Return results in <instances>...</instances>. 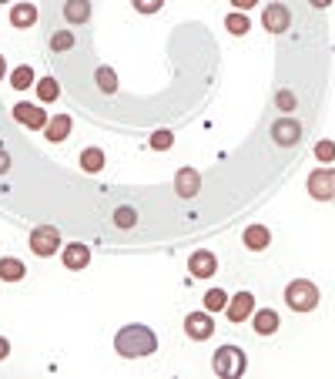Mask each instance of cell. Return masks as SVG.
<instances>
[{"label":"cell","mask_w":335,"mask_h":379,"mask_svg":"<svg viewBox=\"0 0 335 379\" xmlns=\"http://www.w3.org/2000/svg\"><path fill=\"white\" fill-rule=\"evenodd\" d=\"M114 352L121 359H144V356H154L158 352V335L141 326V322H131V326H121L118 335H114Z\"/></svg>","instance_id":"cell-1"},{"label":"cell","mask_w":335,"mask_h":379,"mask_svg":"<svg viewBox=\"0 0 335 379\" xmlns=\"http://www.w3.org/2000/svg\"><path fill=\"white\" fill-rule=\"evenodd\" d=\"M285 302L292 312H312L319 305V286L308 279H292L285 286Z\"/></svg>","instance_id":"cell-2"},{"label":"cell","mask_w":335,"mask_h":379,"mask_svg":"<svg viewBox=\"0 0 335 379\" xmlns=\"http://www.w3.org/2000/svg\"><path fill=\"white\" fill-rule=\"evenodd\" d=\"M212 369L218 373V376H225V379H238V376H245L248 359H245V352L238 346H221V349H214Z\"/></svg>","instance_id":"cell-3"},{"label":"cell","mask_w":335,"mask_h":379,"mask_svg":"<svg viewBox=\"0 0 335 379\" xmlns=\"http://www.w3.org/2000/svg\"><path fill=\"white\" fill-rule=\"evenodd\" d=\"M305 188H308V195L315 198V201H332L335 198V168H315L312 175H308V182H305Z\"/></svg>","instance_id":"cell-4"},{"label":"cell","mask_w":335,"mask_h":379,"mask_svg":"<svg viewBox=\"0 0 335 379\" xmlns=\"http://www.w3.org/2000/svg\"><path fill=\"white\" fill-rule=\"evenodd\" d=\"M61 248V232L54 225H37L31 232V252L41 258H50L54 252Z\"/></svg>","instance_id":"cell-5"},{"label":"cell","mask_w":335,"mask_h":379,"mask_svg":"<svg viewBox=\"0 0 335 379\" xmlns=\"http://www.w3.org/2000/svg\"><path fill=\"white\" fill-rule=\"evenodd\" d=\"M14 121L31 128V131H44L50 118H47L44 107H37L34 101H20V105H14Z\"/></svg>","instance_id":"cell-6"},{"label":"cell","mask_w":335,"mask_h":379,"mask_svg":"<svg viewBox=\"0 0 335 379\" xmlns=\"http://www.w3.org/2000/svg\"><path fill=\"white\" fill-rule=\"evenodd\" d=\"M184 335L188 339H195V343H208L214 335V322L208 316V309L205 312H188L184 316Z\"/></svg>","instance_id":"cell-7"},{"label":"cell","mask_w":335,"mask_h":379,"mask_svg":"<svg viewBox=\"0 0 335 379\" xmlns=\"http://www.w3.org/2000/svg\"><path fill=\"white\" fill-rule=\"evenodd\" d=\"M292 24V11L285 4H268L265 11H261V27L268 34H285Z\"/></svg>","instance_id":"cell-8"},{"label":"cell","mask_w":335,"mask_h":379,"mask_svg":"<svg viewBox=\"0 0 335 379\" xmlns=\"http://www.w3.org/2000/svg\"><path fill=\"white\" fill-rule=\"evenodd\" d=\"M272 138L278 148H292V145H299L302 141V124L295 121V118H278L272 124Z\"/></svg>","instance_id":"cell-9"},{"label":"cell","mask_w":335,"mask_h":379,"mask_svg":"<svg viewBox=\"0 0 335 379\" xmlns=\"http://www.w3.org/2000/svg\"><path fill=\"white\" fill-rule=\"evenodd\" d=\"M175 192L178 198H195L201 192V175L191 165H182L175 171Z\"/></svg>","instance_id":"cell-10"},{"label":"cell","mask_w":335,"mask_h":379,"mask_svg":"<svg viewBox=\"0 0 335 379\" xmlns=\"http://www.w3.org/2000/svg\"><path fill=\"white\" fill-rule=\"evenodd\" d=\"M255 312V295L245 288V292H238V295H228V305H225V316L231 319V322H245V319Z\"/></svg>","instance_id":"cell-11"},{"label":"cell","mask_w":335,"mask_h":379,"mask_svg":"<svg viewBox=\"0 0 335 379\" xmlns=\"http://www.w3.org/2000/svg\"><path fill=\"white\" fill-rule=\"evenodd\" d=\"M188 272L195 275V279H212V275L218 272V258H214V252L198 248L195 255L188 258Z\"/></svg>","instance_id":"cell-12"},{"label":"cell","mask_w":335,"mask_h":379,"mask_svg":"<svg viewBox=\"0 0 335 379\" xmlns=\"http://www.w3.org/2000/svg\"><path fill=\"white\" fill-rule=\"evenodd\" d=\"M61 262H64V269H71V272H81V269H88V262H91V248H88L84 242L64 245Z\"/></svg>","instance_id":"cell-13"},{"label":"cell","mask_w":335,"mask_h":379,"mask_svg":"<svg viewBox=\"0 0 335 379\" xmlns=\"http://www.w3.org/2000/svg\"><path fill=\"white\" fill-rule=\"evenodd\" d=\"M71 128H74V121H71V114H54L50 121H47L44 128V138L47 141H54V145H61V141H67L71 138Z\"/></svg>","instance_id":"cell-14"},{"label":"cell","mask_w":335,"mask_h":379,"mask_svg":"<svg viewBox=\"0 0 335 379\" xmlns=\"http://www.w3.org/2000/svg\"><path fill=\"white\" fill-rule=\"evenodd\" d=\"M278 326H282V319H278L275 309H259V312H252V329L259 335H275Z\"/></svg>","instance_id":"cell-15"},{"label":"cell","mask_w":335,"mask_h":379,"mask_svg":"<svg viewBox=\"0 0 335 379\" xmlns=\"http://www.w3.org/2000/svg\"><path fill=\"white\" fill-rule=\"evenodd\" d=\"M242 242L248 252H261V248H268L272 245V232L265 225H248L245 228V235H242Z\"/></svg>","instance_id":"cell-16"},{"label":"cell","mask_w":335,"mask_h":379,"mask_svg":"<svg viewBox=\"0 0 335 379\" xmlns=\"http://www.w3.org/2000/svg\"><path fill=\"white\" fill-rule=\"evenodd\" d=\"M11 24H14L17 31H27L37 24V7L34 4H14L11 7Z\"/></svg>","instance_id":"cell-17"},{"label":"cell","mask_w":335,"mask_h":379,"mask_svg":"<svg viewBox=\"0 0 335 379\" xmlns=\"http://www.w3.org/2000/svg\"><path fill=\"white\" fill-rule=\"evenodd\" d=\"M64 20L67 24H88L91 20V0H67L64 4Z\"/></svg>","instance_id":"cell-18"},{"label":"cell","mask_w":335,"mask_h":379,"mask_svg":"<svg viewBox=\"0 0 335 379\" xmlns=\"http://www.w3.org/2000/svg\"><path fill=\"white\" fill-rule=\"evenodd\" d=\"M27 275V265L14 255H4L0 258V282H20Z\"/></svg>","instance_id":"cell-19"},{"label":"cell","mask_w":335,"mask_h":379,"mask_svg":"<svg viewBox=\"0 0 335 379\" xmlns=\"http://www.w3.org/2000/svg\"><path fill=\"white\" fill-rule=\"evenodd\" d=\"M37 81H34V67L31 64H17L14 71H11V88L14 91H27V88H34Z\"/></svg>","instance_id":"cell-20"},{"label":"cell","mask_w":335,"mask_h":379,"mask_svg":"<svg viewBox=\"0 0 335 379\" xmlns=\"http://www.w3.org/2000/svg\"><path fill=\"white\" fill-rule=\"evenodd\" d=\"M225 31L235 34V37H242V34L252 31V17L245 14V11H231V14L225 17Z\"/></svg>","instance_id":"cell-21"},{"label":"cell","mask_w":335,"mask_h":379,"mask_svg":"<svg viewBox=\"0 0 335 379\" xmlns=\"http://www.w3.org/2000/svg\"><path fill=\"white\" fill-rule=\"evenodd\" d=\"M34 91H37V101H41V105H50V101H57L61 84H57L54 77H41V81L34 84Z\"/></svg>","instance_id":"cell-22"},{"label":"cell","mask_w":335,"mask_h":379,"mask_svg":"<svg viewBox=\"0 0 335 379\" xmlns=\"http://www.w3.org/2000/svg\"><path fill=\"white\" fill-rule=\"evenodd\" d=\"M81 168H84L88 175H97V171L104 168V152H101V148H84V152H81Z\"/></svg>","instance_id":"cell-23"},{"label":"cell","mask_w":335,"mask_h":379,"mask_svg":"<svg viewBox=\"0 0 335 379\" xmlns=\"http://www.w3.org/2000/svg\"><path fill=\"white\" fill-rule=\"evenodd\" d=\"M225 305H228V292L225 288H208L205 292V309L208 312H225Z\"/></svg>","instance_id":"cell-24"},{"label":"cell","mask_w":335,"mask_h":379,"mask_svg":"<svg viewBox=\"0 0 335 379\" xmlns=\"http://www.w3.org/2000/svg\"><path fill=\"white\" fill-rule=\"evenodd\" d=\"M94 81H97V88H101L104 94H114V91H118V74H114V67H97Z\"/></svg>","instance_id":"cell-25"},{"label":"cell","mask_w":335,"mask_h":379,"mask_svg":"<svg viewBox=\"0 0 335 379\" xmlns=\"http://www.w3.org/2000/svg\"><path fill=\"white\" fill-rule=\"evenodd\" d=\"M135 222H137V212L131 205H121V208L114 212V225L118 228H135Z\"/></svg>","instance_id":"cell-26"},{"label":"cell","mask_w":335,"mask_h":379,"mask_svg":"<svg viewBox=\"0 0 335 379\" xmlns=\"http://www.w3.org/2000/svg\"><path fill=\"white\" fill-rule=\"evenodd\" d=\"M74 47V34L71 31H54L50 34V51H71Z\"/></svg>","instance_id":"cell-27"},{"label":"cell","mask_w":335,"mask_h":379,"mask_svg":"<svg viewBox=\"0 0 335 379\" xmlns=\"http://www.w3.org/2000/svg\"><path fill=\"white\" fill-rule=\"evenodd\" d=\"M171 145H175V135H171L168 128H161V131H154V135H151V148H154V152H171Z\"/></svg>","instance_id":"cell-28"},{"label":"cell","mask_w":335,"mask_h":379,"mask_svg":"<svg viewBox=\"0 0 335 379\" xmlns=\"http://www.w3.org/2000/svg\"><path fill=\"white\" fill-rule=\"evenodd\" d=\"M315 158H319L322 165H332L335 161V141H319V145H315Z\"/></svg>","instance_id":"cell-29"},{"label":"cell","mask_w":335,"mask_h":379,"mask_svg":"<svg viewBox=\"0 0 335 379\" xmlns=\"http://www.w3.org/2000/svg\"><path fill=\"white\" fill-rule=\"evenodd\" d=\"M131 4H135L137 14H158L165 7V0H131Z\"/></svg>","instance_id":"cell-30"},{"label":"cell","mask_w":335,"mask_h":379,"mask_svg":"<svg viewBox=\"0 0 335 379\" xmlns=\"http://www.w3.org/2000/svg\"><path fill=\"white\" fill-rule=\"evenodd\" d=\"M275 105L282 107V111H295V94H292V91H278V94H275Z\"/></svg>","instance_id":"cell-31"},{"label":"cell","mask_w":335,"mask_h":379,"mask_svg":"<svg viewBox=\"0 0 335 379\" xmlns=\"http://www.w3.org/2000/svg\"><path fill=\"white\" fill-rule=\"evenodd\" d=\"M228 4L235 7V11H245V14H248V11H252V7H255L259 0H228Z\"/></svg>","instance_id":"cell-32"},{"label":"cell","mask_w":335,"mask_h":379,"mask_svg":"<svg viewBox=\"0 0 335 379\" xmlns=\"http://www.w3.org/2000/svg\"><path fill=\"white\" fill-rule=\"evenodd\" d=\"M11 171V154H7V148L0 145V175H7Z\"/></svg>","instance_id":"cell-33"},{"label":"cell","mask_w":335,"mask_h":379,"mask_svg":"<svg viewBox=\"0 0 335 379\" xmlns=\"http://www.w3.org/2000/svg\"><path fill=\"white\" fill-rule=\"evenodd\" d=\"M7 352H11V343H7V335H0V359H7Z\"/></svg>","instance_id":"cell-34"},{"label":"cell","mask_w":335,"mask_h":379,"mask_svg":"<svg viewBox=\"0 0 335 379\" xmlns=\"http://www.w3.org/2000/svg\"><path fill=\"white\" fill-rule=\"evenodd\" d=\"M4 77H7V58L0 54V81H4Z\"/></svg>","instance_id":"cell-35"},{"label":"cell","mask_w":335,"mask_h":379,"mask_svg":"<svg viewBox=\"0 0 335 379\" xmlns=\"http://www.w3.org/2000/svg\"><path fill=\"white\" fill-rule=\"evenodd\" d=\"M332 0H312V7H329Z\"/></svg>","instance_id":"cell-36"},{"label":"cell","mask_w":335,"mask_h":379,"mask_svg":"<svg viewBox=\"0 0 335 379\" xmlns=\"http://www.w3.org/2000/svg\"><path fill=\"white\" fill-rule=\"evenodd\" d=\"M0 4H7V0H0Z\"/></svg>","instance_id":"cell-37"}]
</instances>
